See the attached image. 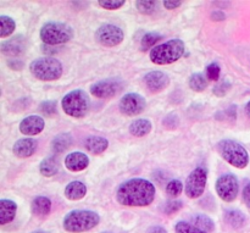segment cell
<instances>
[{
    "label": "cell",
    "mask_w": 250,
    "mask_h": 233,
    "mask_svg": "<svg viewBox=\"0 0 250 233\" xmlns=\"http://www.w3.org/2000/svg\"><path fill=\"white\" fill-rule=\"evenodd\" d=\"M155 199V187L144 178H131L116 191V200L124 207H148Z\"/></svg>",
    "instance_id": "1"
},
{
    "label": "cell",
    "mask_w": 250,
    "mask_h": 233,
    "mask_svg": "<svg viewBox=\"0 0 250 233\" xmlns=\"http://www.w3.org/2000/svg\"><path fill=\"white\" fill-rule=\"evenodd\" d=\"M100 222L98 212L92 210H72L63 217V230L70 233L87 232L97 227Z\"/></svg>",
    "instance_id": "2"
},
{
    "label": "cell",
    "mask_w": 250,
    "mask_h": 233,
    "mask_svg": "<svg viewBox=\"0 0 250 233\" xmlns=\"http://www.w3.org/2000/svg\"><path fill=\"white\" fill-rule=\"evenodd\" d=\"M186 50L185 42L182 39H171L166 43L156 45L150 51V60L155 65H168L180 60Z\"/></svg>",
    "instance_id": "3"
},
{
    "label": "cell",
    "mask_w": 250,
    "mask_h": 233,
    "mask_svg": "<svg viewBox=\"0 0 250 233\" xmlns=\"http://www.w3.org/2000/svg\"><path fill=\"white\" fill-rule=\"evenodd\" d=\"M217 151L225 161L237 169H244L249 164V153L241 143L232 139H222L217 143Z\"/></svg>",
    "instance_id": "4"
},
{
    "label": "cell",
    "mask_w": 250,
    "mask_h": 233,
    "mask_svg": "<svg viewBox=\"0 0 250 233\" xmlns=\"http://www.w3.org/2000/svg\"><path fill=\"white\" fill-rule=\"evenodd\" d=\"M42 42L49 46L60 45L73 38V29L63 22L50 21L43 24L39 32Z\"/></svg>",
    "instance_id": "5"
},
{
    "label": "cell",
    "mask_w": 250,
    "mask_h": 233,
    "mask_svg": "<svg viewBox=\"0 0 250 233\" xmlns=\"http://www.w3.org/2000/svg\"><path fill=\"white\" fill-rule=\"evenodd\" d=\"M63 112L73 119H82L89 111L90 100L87 93L82 89H75L67 93L61 100Z\"/></svg>",
    "instance_id": "6"
},
{
    "label": "cell",
    "mask_w": 250,
    "mask_h": 233,
    "mask_svg": "<svg viewBox=\"0 0 250 233\" xmlns=\"http://www.w3.org/2000/svg\"><path fill=\"white\" fill-rule=\"evenodd\" d=\"M31 73L39 81H56L62 76V64L55 58L46 56L34 60L29 65Z\"/></svg>",
    "instance_id": "7"
},
{
    "label": "cell",
    "mask_w": 250,
    "mask_h": 233,
    "mask_svg": "<svg viewBox=\"0 0 250 233\" xmlns=\"http://www.w3.org/2000/svg\"><path fill=\"white\" fill-rule=\"evenodd\" d=\"M208 182V171L203 166H198L197 169L189 173L186 181L185 191L186 195L190 199H197L202 197L204 193Z\"/></svg>",
    "instance_id": "8"
},
{
    "label": "cell",
    "mask_w": 250,
    "mask_h": 233,
    "mask_svg": "<svg viewBox=\"0 0 250 233\" xmlns=\"http://www.w3.org/2000/svg\"><path fill=\"white\" fill-rule=\"evenodd\" d=\"M239 192L238 178L233 173L221 175L216 181V193L224 202L231 203L237 198Z\"/></svg>",
    "instance_id": "9"
},
{
    "label": "cell",
    "mask_w": 250,
    "mask_h": 233,
    "mask_svg": "<svg viewBox=\"0 0 250 233\" xmlns=\"http://www.w3.org/2000/svg\"><path fill=\"white\" fill-rule=\"evenodd\" d=\"M95 38L104 46H116L122 43L125 38L124 31L112 23L102 24L95 32Z\"/></svg>",
    "instance_id": "10"
},
{
    "label": "cell",
    "mask_w": 250,
    "mask_h": 233,
    "mask_svg": "<svg viewBox=\"0 0 250 233\" xmlns=\"http://www.w3.org/2000/svg\"><path fill=\"white\" fill-rule=\"evenodd\" d=\"M146 106L144 97L137 93H128L120 100V111L126 116H138L146 110Z\"/></svg>",
    "instance_id": "11"
},
{
    "label": "cell",
    "mask_w": 250,
    "mask_h": 233,
    "mask_svg": "<svg viewBox=\"0 0 250 233\" xmlns=\"http://www.w3.org/2000/svg\"><path fill=\"white\" fill-rule=\"evenodd\" d=\"M122 89V82L117 78H107L99 81L90 87V94L100 99L112 98Z\"/></svg>",
    "instance_id": "12"
},
{
    "label": "cell",
    "mask_w": 250,
    "mask_h": 233,
    "mask_svg": "<svg viewBox=\"0 0 250 233\" xmlns=\"http://www.w3.org/2000/svg\"><path fill=\"white\" fill-rule=\"evenodd\" d=\"M144 83L153 93H159L170 85V78L163 71H150L144 76Z\"/></svg>",
    "instance_id": "13"
},
{
    "label": "cell",
    "mask_w": 250,
    "mask_h": 233,
    "mask_svg": "<svg viewBox=\"0 0 250 233\" xmlns=\"http://www.w3.org/2000/svg\"><path fill=\"white\" fill-rule=\"evenodd\" d=\"M0 50L4 55L10 58H17L26 50V39L23 36H15L7 41L2 42Z\"/></svg>",
    "instance_id": "14"
},
{
    "label": "cell",
    "mask_w": 250,
    "mask_h": 233,
    "mask_svg": "<svg viewBox=\"0 0 250 233\" xmlns=\"http://www.w3.org/2000/svg\"><path fill=\"white\" fill-rule=\"evenodd\" d=\"M45 127V122L42 116L31 115L27 116L20 122V132L24 136H36L39 134Z\"/></svg>",
    "instance_id": "15"
},
{
    "label": "cell",
    "mask_w": 250,
    "mask_h": 233,
    "mask_svg": "<svg viewBox=\"0 0 250 233\" xmlns=\"http://www.w3.org/2000/svg\"><path fill=\"white\" fill-rule=\"evenodd\" d=\"M88 165H89V158L81 151H73L65 158L66 169L72 172H80V171L85 170Z\"/></svg>",
    "instance_id": "16"
},
{
    "label": "cell",
    "mask_w": 250,
    "mask_h": 233,
    "mask_svg": "<svg viewBox=\"0 0 250 233\" xmlns=\"http://www.w3.org/2000/svg\"><path fill=\"white\" fill-rule=\"evenodd\" d=\"M37 150V141L33 138H22L19 139L16 143L14 144V151L15 155L17 158H29V156L33 155Z\"/></svg>",
    "instance_id": "17"
},
{
    "label": "cell",
    "mask_w": 250,
    "mask_h": 233,
    "mask_svg": "<svg viewBox=\"0 0 250 233\" xmlns=\"http://www.w3.org/2000/svg\"><path fill=\"white\" fill-rule=\"evenodd\" d=\"M109 147V141L104 137L100 136H89L84 139V148L87 149L88 153L99 155L104 153Z\"/></svg>",
    "instance_id": "18"
},
{
    "label": "cell",
    "mask_w": 250,
    "mask_h": 233,
    "mask_svg": "<svg viewBox=\"0 0 250 233\" xmlns=\"http://www.w3.org/2000/svg\"><path fill=\"white\" fill-rule=\"evenodd\" d=\"M17 212V204L14 200H0V224L6 225L15 219Z\"/></svg>",
    "instance_id": "19"
},
{
    "label": "cell",
    "mask_w": 250,
    "mask_h": 233,
    "mask_svg": "<svg viewBox=\"0 0 250 233\" xmlns=\"http://www.w3.org/2000/svg\"><path fill=\"white\" fill-rule=\"evenodd\" d=\"M87 194V186L81 181H72L65 187V197L68 200H81Z\"/></svg>",
    "instance_id": "20"
},
{
    "label": "cell",
    "mask_w": 250,
    "mask_h": 233,
    "mask_svg": "<svg viewBox=\"0 0 250 233\" xmlns=\"http://www.w3.org/2000/svg\"><path fill=\"white\" fill-rule=\"evenodd\" d=\"M32 212H33L34 216L38 217H44L50 212L51 210V200L49 198L43 197V195H39L36 197L32 202L31 205Z\"/></svg>",
    "instance_id": "21"
},
{
    "label": "cell",
    "mask_w": 250,
    "mask_h": 233,
    "mask_svg": "<svg viewBox=\"0 0 250 233\" xmlns=\"http://www.w3.org/2000/svg\"><path fill=\"white\" fill-rule=\"evenodd\" d=\"M151 125L150 120L148 119H137L136 121H133L129 126V132H131L132 136L134 137H144L146 134L150 133L151 131Z\"/></svg>",
    "instance_id": "22"
},
{
    "label": "cell",
    "mask_w": 250,
    "mask_h": 233,
    "mask_svg": "<svg viewBox=\"0 0 250 233\" xmlns=\"http://www.w3.org/2000/svg\"><path fill=\"white\" fill-rule=\"evenodd\" d=\"M73 138L70 133H60L53 139L51 142V148H53L54 153H63L66 149L72 147Z\"/></svg>",
    "instance_id": "23"
},
{
    "label": "cell",
    "mask_w": 250,
    "mask_h": 233,
    "mask_svg": "<svg viewBox=\"0 0 250 233\" xmlns=\"http://www.w3.org/2000/svg\"><path fill=\"white\" fill-rule=\"evenodd\" d=\"M39 171L44 177H53L59 171V164L55 156H48L39 165Z\"/></svg>",
    "instance_id": "24"
},
{
    "label": "cell",
    "mask_w": 250,
    "mask_h": 233,
    "mask_svg": "<svg viewBox=\"0 0 250 233\" xmlns=\"http://www.w3.org/2000/svg\"><path fill=\"white\" fill-rule=\"evenodd\" d=\"M225 220H226L227 224L229 226H232L233 229H239L244 225L246 222V216L243 215V212H239V210H226L225 212Z\"/></svg>",
    "instance_id": "25"
},
{
    "label": "cell",
    "mask_w": 250,
    "mask_h": 233,
    "mask_svg": "<svg viewBox=\"0 0 250 233\" xmlns=\"http://www.w3.org/2000/svg\"><path fill=\"white\" fill-rule=\"evenodd\" d=\"M192 222L194 226H197L198 229L203 230V231H205L207 233L212 232L215 229L214 221L204 214H198L192 216Z\"/></svg>",
    "instance_id": "26"
},
{
    "label": "cell",
    "mask_w": 250,
    "mask_h": 233,
    "mask_svg": "<svg viewBox=\"0 0 250 233\" xmlns=\"http://www.w3.org/2000/svg\"><path fill=\"white\" fill-rule=\"evenodd\" d=\"M188 85H189L190 89L194 90V92H204L208 87V80L205 77V75L197 72L190 76L189 81H188Z\"/></svg>",
    "instance_id": "27"
},
{
    "label": "cell",
    "mask_w": 250,
    "mask_h": 233,
    "mask_svg": "<svg viewBox=\"0 0 250 233\" xmlns=\"http://www.w3.org/2000/svg\"><path fill=\"white\" fill-rule=\"evenodd\" d=\"M15 28H16V23H15L14 19L9 16L1 15L0 16V37L1 38H6L14 33Z\"/></svg>",
    "instance_id": "28"
},
{
    "label": "cell",
    "mask_w": 250,
    "mask_h": 233,
    "mask_svg": "<svg viewBox=\"0 0 250 233\" xmlns=\"http://www.w3.org/2000/svg\"><path fill=\"white\" fill-rule=\"evenodd\" d=\"M163 39V36L159 33H155V32H150V33H146V36L142 38L141 41V46L143 50H146L149 48H153L159 41Z\"/></svg>",
    "instance_id": "29"
},
{
    "label": "cell",
    "mask_w": 250,
    "mask_h": 233,
    "mask_svg": "<svg viewBox=\"0 0 250 233\" xmlns=\"http://www.w3.org/2000/svg\"><path fill=\"white\" fill-rule=\"evenodd\" d=\"M175 233H207L203 230L198 229L197 226L192 224H187L185 221H180L176 224Z\"/></svg>",
    "instance_id": "30"
},
{
    "label": "cell",
    "mask_w": 250,
    "mask_h": 233,
    "mask_svg": "<svg viewBox=\"0 0 250 233\" xmlns=\"http://www.w3.org/2000/svg\"><path fill=\"white\" fill-rule=\"evenodd\" d=\"M183 191V183L180 180H171L166 185V193L170 197H178Z\"/></svg>",
    "instance_id": "31"
},
{
    "label": "cell",
    "mask_w": 250,
    "mask_h": 233,
    "mask_svg": "<svg viewBox=\"0 0 250 233\" xmlns=\"http://www.w3.org/2000/svg\"><path fill=\"white\" fill-rule=\"evenodd\" d=\"M156 5H158V2L156 1H143V0L136 1L137 10L144 15L153 14V12L156 10Z\"/></svg>",
    "instance_id": "32"
},
{
    "label": "cell",
    "mask_w": 250,
    "mask_h": 233,
    "mask_svg": "<svg viewBox=\"0 0 250 233\" xmlns=\"http://www.w3.org/2000/svg\"><path fill=\"white\" fill-rule=\"evenodd\" d=\"M231 87V82H229V80H222L217 82V85H215L212 92H214V94L216 95V97H224V95H226L227 93L229 92Z\"/></svg>",
    "instance_id": "33"
},
{
    "label": "cell",
    "mask_w": 250,
    "mask_h": 233,
    "mask_svg": "<svg viewBox=\"0 0 250 233\" xmlns=\"http://www.w3.org/2000/svg\"><path fill=\"white\" fill-rule=\"evenodd\" d=\"M220 75H221V67L219 64L211 63L207 66V71H205V76L211 81H219Z\"/></svg>",
    "instance_id": "34"
},
{
    "label": "cell",
    "mask_w": 250,
    "mask_h": 233,
    "mask_svg": "<svg viewBox=\"0 0 250 233\" xmlns=\"http://www.w3.org/2000/svg\"><path fill=\"white\" fill-rule=\"evenodd\" d=\"M39 109L46 116H53L58 112V105L54 100H46V102H43L39 105Z\"/></svg>",
    "instance_id": "35"
},
{
    "label": "cell",
    "mask_w": 250,
    "mask_h": 233,
    "mask_svg": "<svg viewBox=\"0 0 250 233\" xmlns=\"http://www.w3.org/2000/svg\"><path fill=\"white\" fill-rule=\"evenodd\" d=\"M98 4L106 10H117L125 5V0H100Z\"/></svg>",
    "instance_id": "36"
},
{
    "label": "cell",
    "mask_w": 250,
    "mask_h": 233,
    "mask_svg": "<svg viewBox=\"0 0 250 233\" xmlns=\"http://www.w3.org/2000/svg\"><path fill=\"white\" fill-rule=\"evenodd\" d=\"M182 207H183V203L181 202V200H170V202H167L165 205H164L163 210L165 214L171 215L173 214V212L182 209Z\"/></svg>",
    "instance_id": "37"
},
{
    "label": "cell",
    "mask_w": 250,
    "mask_h": 233,
    "mask_svg": "<svg viewBox=\"0 0 250 233\" xmlns=\"http://www.w3.org/2000/svg\"><path fill=\"white\" fill-rule=\"evenodd\" d=\"M163 4L167 10H175V9H177V7H180L183 2L182 1H171V0H167V1H164Z\"/></svg>",
    "instance_id": "38"
},
{
    "label": "cell",
    "mask_w": 250,
    "mask_h": 233,
    "mask_svg": "<svg viewBox=\"0 0 250 233\" xmlns=\"http://www.w3.org/2000/svg\"><path fill=\"white\" fill-rule=\"evenodd\" d=\"M243 200L244 203H246L247 207L250 209V183L249 185H247L246 187H244L243 190Z\"/></svg>",
    "instance_id": "39"
},
{
    "label": "cell",
    "mask_w": 250,
    "mask_h": 233,
    "mask_svg": "<svg viewBox=\"0 0 250 233\" xmlns=\"http://www.w3.org/2000/svg\"><path fill=\"white\" fill-rule=\"evenodd\" d=\"M9 66L11 68H14V70H21L22 66H23V63L20 60H10Z\"/></svg>",
    "instance_id": "40"
},
{
    "label": "cell",
    "mask_w": 250,
    "mask_h": 233,
    "mask_svg": "<svg viewBox=\"0 0 250 233\" xmlns=\"http://www.w3.org/2000/svg\"><path fill=\"white\" fill-rule=\"evenodd\" d=\"M211 17L214 21H222L225 20V14L222 11H214L211 14Z\"/></svg>",
    "instance_id": "41"
},
{
    "label": "cell",
    "mask_w": 250,
    "mask_h": 233,
    "mask_svg": "<svg viewBox=\"0 0 250 233\" xmlns=\"http://www.w3.org/2000/svg\"><path fill=\"white\" fill-rule=\"evenodd\" d=\"M148 233H167V231L161 226H153L149 229Z\"/></svg>",
    "instance_id": "42"
},
{
    "label": "cell",
    "mask_w": 250,
    "mask_h": 233,
    "mask_svg": "<svg viewBox=\"0 0 250 233\" xmlns=\"http://www.w3.org/2000/svg\"><path fill=\"white\" fill-rule=\"evenodd\" d=\"M246 112H247V115L250 117V100L247 103V105H246Z\"/></svg>",
    "instance_id": "43"
},
{
    "label": "cell",
    "mask_w": 250,
    "mask_h": 233,
    "mask_svg": "<svg viewBox=\"0 0 250 233\" xmlns=\"http://www.w3.org/2000/svg\"><path fill=\"white\" fill-rule=\"evenodd\" d=\"M32 233H45V232H43V231H36V232H32Z\"/></svg>",
    "instance_id": "44"
},
{
    "label": "cell",
    "mask_w": 250,
    "mask_h": 233,
    "mask_svg": "<svg viewBox=\"0 0 250 233\" xmlns=\"http://www.w3.org/2000/svg\"><path fill=\"white\" fill-rule=\"evenodd\" d=\"M103 233H112V232H103Z\"/></svg>",
    "instance_id": "45"
}]
</instances>
